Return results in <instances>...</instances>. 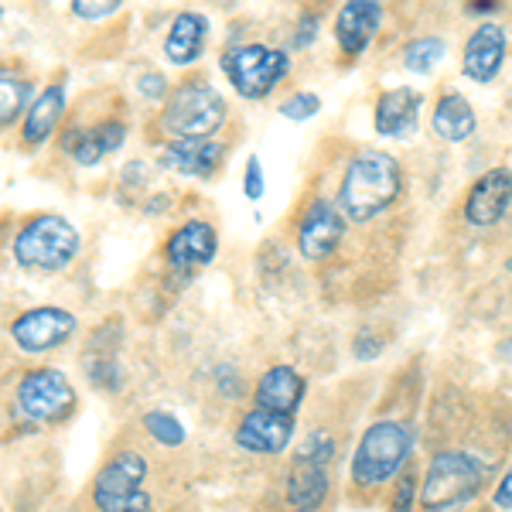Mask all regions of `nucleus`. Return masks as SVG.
Returning a JSON list of instances; mask_svg holds the SVG:
<instances>
[{
  "label": "nucleus",
  "mask_w": 512,
  "mask_h": 512,
  "mask_svg": "<svg viewBox=\"0 0 512 512\" xmlns=\"http://www.w3.org/2000/svg\"><path fill=\"white\" fill-rule=\"evenodd\" d=\"M403 175L393 154L362 151L345 168L342 188H338V209L349 222H373L400 198Z\"/></svg>",
  "instance_id": "nucleus-1"
},
{
  "label": "nucleus",
  "mask_w": 512,
  "mask_h": 512,
  "mask_svg": "<svg viewBox=\"0 0 512 512\" xmlns=\"http://www.w3.org/2000/svg\"><path fill=\"white\" fill-rule=\"evenodd\" d=\"M226 99L205 79L181 82L168 96L161 113V127L175 140H209L226 123Z\"/></svg>",
  "instance_id": "nucleus-2"
},
{
  "label": "nucleus",
  "mask_w": 512,
  "mask_h": 512,
  "mask_svg": "<svg viewBox=\"0 0 512 512\" xmlns=\"http://www.w3.org/2000/svg\"><path fill=\"white\" fill-rule=\"evenodd\" d=\"M410 451H414V434L400 420H379L362 434L359 448L352 458V478L362 489H373V485L390 482L403 472Z\"/></svg>",
  "instance_id": "nucleus-3"
},
{
  "label": "nucleus",
  "mask_w": 512,
  "mask_h": 512,
  "mask_svg": "<svg viewBox=\"0 0 512 512\" xmlns=\"http://www.w3.org/2000/svg\"><path fill=\"white\" fill-rule=\"evenodd\" d=\"M482 482H485V465L475 454L441 451L427 465L420 502H424L427 512H454L482 492Z\"/></svg>",
  "instance_id": "nucleus-4"
},
{
  "label": "nucleus",
  "mask_w": 512,
  "mask_h": 512,
  "mask_svg": "<svg viewBox=\"0 0 512 512\" xmlns=\"http://www.w3.org/2000/svg\"><path fill=\"white\" fill-rule=\"evenodd\" d=\"M79 229L62 216H35L14 236V260L24 270H65L79 256Z\"/></svg>",
  "instance_id": "nucleus-5"
},
{
  "label": "nucleus",
  "mask_w": 512,
  "mask_h": 512,
  "mask_svg": "<svg viewBox=\"0 0 512 512\" xmlns=\"http://www.w3.org/2000/svg\"><path fill=\"white\" fill-rule=\"evenodd\" d=\"M222 72L243 99H263L280 86V79H287L291 55L284 48H267L260 41H250V45H236L222 55Z\"/></svg>",
  "instance_id": "nucleus-6"
},
{
  "label": "nucleus",
  "mask_w": 512,
  "mask_h": 512,
  "mask_svg": "<svg viewBox=\"0 0 512 512\" xmlns=\"http://www.w3.org/2000/svg\"><path fill=\"white\" fill-rule=\"evenodd\" d=\"M76 407V390L59 369H31L18 383V410L38 424H55L65 420Z\"/></svg>",
  "instance_id": "nucleus-7"
},
{
  "label": "nucleus",
  "mask_w": 512,
  "mask_h": 512,
  "mask_svg": "<svg viewBox=\"0 0 512 512\" xmlns=\"http://www.w3.org/2000/svg\"><path fill=\"white\" fill-rule=\"evenodd\" d=\"M76 332V315L65 308H31L11 321V338L24 352H52Z\"/></svg>",
  "instance_id": "nucleus-8"
},
{
  "label": "nucleus",
  "mask_w": 512,
  "mask_h": 512,
  "mask_svg": "<svg viewBox=\"0 0 512 512\" xmlns=\"http://www.w3.org/2000/svg\"><path fill=\"white\" fill-rule=\"evenodd\" d=\"M345 236V216L338 205H332L328 198L311 202V209L304 212L301 226H297V250L308 260H325L338 250Z\"/></svg>",
  "instance_id": "nucleus-9"
},
{
  "label": "nucleus",
  "mask_w": 512,
  "mask_h": 512,
  "mask_svg": "<svg viewBox=\"0 0 512 512\" xmlns=\"http://www.w3.org/2000/svg\"><path fill=\"white\" fill-rule=\"evenodd\" d=\"M219 253V236L212 222L188 219L185 226L175 229L168 239V263L178 274H192L198 267H209Z\"/></svg>",
  "instance_id": "nucleus-10"
},
{
  "label": "nucleus",
  "mask_w": 512,
  "mask_h": 512,
  "mask_svg": "<svg viewBox=\"0 0 512 512\" xmlns=\"http://www.w3.org/2000/svg\"><path fill=\"white\" fill-rule=\"evenodd\" d=\"M512 205V171L509 168H492L472 185V192L465 198V219L472 226L485 229L495 226L506 209Z\"/></svg>",
  "instance_id": "nucleus-11"
},
{
  "label": "nucleus",
  "mask_w": 512,
  "mask_h": 512,
  "mask_svg": "<svg viewBox=\"0 0 512 512\" xmlns=\"http://www.w3.org/2000/svg\"><path fill=\"white\" fill-rule=\"evenodd\" d=\"M294 437V417L291 414H270V410L253 407L236 427V444L253 454H280L287 451Z\"/></svg>",
  "instance_id": "nucleus-12"
},
{
  "label": "nucleus",
  "mask_w": 512,
  "mask_h": 512,
  "mask_svg": "<svg viewBox=\"0 0 512 512\" xmlns=\"http://www.w3.org/2000/svg\"><path fill=\"white\" fill-rule=\"evenodd\" d=\"M144 478H147V461L140 458L137 451H123L113 461H106L103 472L96 475V485H93L96 509L103 512V509H110L113 502H120V499H127V495L140 492Z\"/></svg>",
  "instance_id": "nucleus-13"
},
{
  "label": "nucleus",
  "mask_w": 512,
  "mask_h": 512,
  "mask_svg": "<svg viewBox=\"0 0 512 512\" xmlns=\"http://www.w3.org/2000/svg\"><path fill=\"white\" fill-rule=\"evenodd\" d=\"M379 24H383V7L376 0H349L335 18V38L349 59H359L373 45Z\"/></svg>",
  "instance_id": "nucleus-14"
},
{
  "label": "nucleus",
  "mask_w": 512,
  "mask_h": 512,
  "mask_svg": "<svg viewBox=\"0 0 512 512\" xmlns=\"http://www.w3.org/2000/svg\"><path fill=\"white\" fill-rule=\"evenodd\" d=\"M506 48H509V38L499 24H478V31L468 38L465 45V59H461V69L465 76L485 86L499 76L502 62H506Z\"/></svg>",
  "instance_id": "nucleus-15"
},
{
  "label": "nucleus",
  "mask_w": 512,
  "mask_h": 512,
  "mask_svg": "<svg viewBox=\"0 0 512 512\" xmlns=\"http://www.w3.org/2000/svg\"><path fill=\"white\" fill-rule=\"evenodd\" d=\"M222 158H226V147L219 140H168L161 151V168L188 178H212Z\"/></svg>",
  "instance_id": "nucleus-16"
},
{
  "label": "nucleus",
  "mask_w": 512,
  "mask_h": 512,
  "mask_svg": "<svg viewBox=\"0 0 512 512\" xmlns=\"http://www.w3.org/2000/svg\"><path fill=\"white\" fill-rule=\"evenodd\" d=\"M420 106H424V93L410 86H396L390 93L379 96L376 103V134L383 137H410L417 130V117H420Z\"/></svg>",
  "instance_id": "nucleus-17"
},
{
  "label": "nucleus",
  "mask_w": 512,
  "mask_h": 512,
  "mask_svg": "<svg viewBox=\"0 0 512 512\" xmlns=\"http://www.w3.org/2000/svg\"><path fill=\"white\" fill-rule=\"evenodd\" d=\"M253 400L260 410L294 417V410L301 407V400H304V379L297 376V369H291V366H274L260 376Z\"/></svg>",
  "instance_id": "nucleus-18"
},
{
  "label": "nucleus",
  "mask_w": 512,
  "mask_h": 512,
  "mask_svg": "<svg viewBox=\"0 0 512 512\" xmlns=\"http://www.w3.org/2000/svg\"><path fill=\"white\" fill-rule=\"evenodd\" d=\"M205 41H209V21H205L198 11L178 14V18L171 21L168 38H164V59H168L171 65H178V69L195 65L198 59H202Z\"/></svg>",
  "instance_id": "nucleus-19"
},
{
  "label": "nucleus",
  "mask_w": 512,
  "mask_h": 512,
  "mask_svg": "<svg viewBox=\"0 0 512 512\" xmlns=\"http://www.w3.org/2000/svg\"><path fill=\"white\" fill-rule=\"evenodd\" d=\"M62 113H65V89L59 82L41 89V96L31 103V110L24 113V127H21L24 144H45V140L55 134V127L62 123Z\"/></svg>",
  "instance_id": "nucleus-20"
},
{
  "label": "nucleus",
  "mask_w": 512,
  "mask_h": 512,
  "mask_svg": "<svg viewBox=\"0 0 512 512\" xmlns=\"http://www.w3.org/2000/svg\"><path fill=\"white\" fill-rule=\"evenodd\" d=\"M431 127H434V134L441 140H448V144H461V140H468L475 134L478 120H475L472 103H468L465 96L448 93L437 99V106L431 113Z\"/></svg>",
  "instance_id": "nucleus-21"
},
{
  "label": "nucleus",
  "mask_w": 512,
  "mask_h": 512,
  "mask_svg": "<svg viewBox=\"0 0 512 512\" xmlns=\"http://www.w3.org/2000/svg\"><path fill=\"white\" fill-rule=\"evenodd\" d=\"M328 495V475L321 465H304L294 461L291 478H287V502L294 512H315Z\"/></svg>",
  "instance_id": "nucleus-22"
},
{
  "label": "nucleus",
  "mask_w": 512,
  "mask_h": 512,
  "mask_svg": "<svg viewBox=\"0 0 512 512\" xmlns=\"http://www.w3.org/2000/svg\"><path fill=\"white\" fill-rule=\"evenodd\" d=\"M441 59H444V41L437 35L414 38L407 48H403V69L414 72V76H427Z\"/></svg>",
  "instance_id": "nucleus-23"
},
{
  "label": "nucleus",
  "mask_w": 512,
  "mask_h": 512,
  "mask_svg": "<svg viewBox=\"0 0 512 512\" xmlns=\"http://www.w3.org/2000/svg\"><path fill=\"white\" fill-rule=\"evenodd\" d=\"M28 82L11 76V72H0V123L11 127L14 120L21 117V106H24V96H28Z\"/></svg>",
  "instance_id": "nucleus-24"
},
{
  "label": "nucleus",
  "mask_w": 512,
  "mask_h": 512,
  "mask_svg": "<svg viewBox=\"0 0 512 512\" xmlns=\"http://www.w3.org/2000/svg\"><path fill=\"white\" fill-rule=\"evenodd\" d=\"M144 427L151 431L154 441L164 444V448L185 444V427H181V420L175 414H168V410H151V414L144 417Z\"/></svg>",
  "instance_id": "nucleus-25"
},
{
  "label": "nucleus",
  "mask_w": 512,
  "mask_h": 512,
  "mask_svg": "<svg viewBox=\"0 0 512 512\" xmlns=\"http://www.w3.org/2000/svg\"><path fill=\"white\" fill-rule=\"evenodd\" d=\"M332 454H335L332 434H328V431H318V434H311L308 441L301 444V448H297L294 461H304V465H321V468H325Z\"/></svg>",
  "instance_id": "nucleus-26"
},
{
  "label": "nucleus",
  "mask_w": 512,
  "mask_h": 512,
  "mask_svg": "<svg viewBox=\"0 0 512 512\" xmlns=\"http://www.w3.org/2000/svg\"><path fill=\"white\" fill-rule=\"evenodd\" d=\"M318 110H321V99H318L315 93H294L291 99H287L284 106H280V113H284V120H294V123L311 120Z\"/></svg>",
  "instance_id": "nucleus-27"
},
{
  "label": "nucleus",
  "mask_w": 512,
  "mask_h": 512,
  "mask_svg": "<svg viewBox=\"0 0 512 512\" xmlns=\"http://www.w3.org/2000/svg\"><path fill=\"white\" fill-rule=\"evenodd\" d=\"M93 130V140H96V147L103 151V158L106 154H113L117 147L127 140V127H123L120 120H106V123H99V127H89Z\"/></svg>",
  "instance_id": "nucleus-28"
},
{
  "label": "nucleus",
  "mask_w": 512,
  "mask_h": 512,
  "mask_svg": "<svg viewBox=\"0 0 512 512\" xmlns=\"http://www.w3.org/2000/svg\"><path fill=\"white\" fill-rule=\"evenodd\" d=\"M120 11V0H72V14L82 21H99V18H110V14Z\"/></svg>",
  "instance_id": "nucleus-29"
},
{
  "label": "nucleus",
  "mask_w": 512,
  "mask_h": 512,
  "mask_svg": "<svg viewBox=\"0 0 512 512\" xmlns=\"http://www.w3.org/2000/svg\"><path fill=\"white\" fill-rule=\"evenodd\" d=\"M414 499H417V475L403 472L400 482H396V495H393V509L390 512H410V509H414Z\"/></svg>",
  "instance_id": "nucleus-30"
},
{
  "label": "nucleus",
  "mask_w": 512,
  "mask_h": 512,
  "mask_svg": "<svg viewBox=\"0 0 512 512\" xmlns=\"http://www.w3.org/2000/svg\"><path fill=\"white\" fill-rule=\"evenodd\" d=\"M263 188H267V181H263V164H260V158H253L246 161V175H243V192H246V198L250 202H260L263 198Z\"/></svg>",
  "instance_id": "nucleus-31"
},
{
  "label": "nucleus",
  "mask_w": 512,
  "mask_h": 512,
  "mask_svg": "<svg viewBox=\"0 0 512 512\" xmlns=\"http://www.w3.org/2000/svg\"><path fill=\"white\" fill-rule=\"evenodd\" d=\"M103 512H151V495L140 489V492H134V495H127V499L113 502V506H110V509H103Z\"/></svg>",
  "instance_id": "nucleus-32"
},
{
  "label": "nucleus",
  "mask_w": 512,
  "mask_h": 512,
  "mask_svg": "<svg viewBox=\"0 0 512 512\" xmlns=\"http://www.w3.org/2000/svg\"><path fill=\"white\" fill-rule=\"evenodd\" d=\"M140 93L147 99H161V96H168V82H164V76H158V72L140 76Z\"/></svg>",
  "instance_id": "nucleus-33"
},
{
  "label": "nucleus",
  "mask_w": 512,
  "mask_h": 512,
  "mask_svg": "<svg viewBox=\"0 0 512 512\" xmlns=\"http://www.w3.org/2000/svg\"><path fill=\"white\" fill-rule=\"evenodd\" d=\"M318 35V18L315 14H304L301 21H297V35H294V48H304L311 38Z\"/></svg>",
  "instance_id": "nucleus-34"
},
{
  "label": "nucleus",
  "mask_w": 512,
  "mask_h": 512,
  "mask_svg": "<svg viewBox=\"0 0 512 512\" xmlns=\"http://www.w3.org/2000/svg\"><path fill=\"white\" fill-rule=\"evenodd\" d=\"M495 506H499V509H512V468L506 472V478L499 482V489H495Z\"/></svg>",
  "instance_id": "nucleus-35"
},
{
  "label": "nucleus",
  "mask_w": 512,
  "mask_h": 512,
  "mask_svg": "<svg viewBox=\"0 0 512 512\" xmlns=\"http://www.w3.org/2000/svg\"><path fill=\"white\" fill-rule=\"evenodd\" d=\"M506 267H509V274H512V260H509V263H506Z\"/></svg>",
  "instance_id": "nucleus-36"
},
{
  "label": "nucleus",
  "mask_w": 512,
  "mask_h": 512,
  "mask_svg": "<svg viewBox=\"0 0 512 512\" xmlns=\"http://www.w3.org/2000/svg\"><path fill=\"white\" fill-rule=\"evenodd\" d=\"M509 352H512V342H509Z\"/></svg>",
  "instance_id": "nucleus-37"
}]
</instances>
